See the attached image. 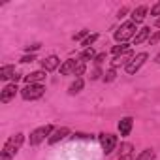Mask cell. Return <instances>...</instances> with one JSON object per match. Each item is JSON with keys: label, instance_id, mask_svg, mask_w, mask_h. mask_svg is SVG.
<instances>
[{"label": "cell", "instance_id": "30", "mask_svg": "<svg viewBox=\"0 0 160 160\" xmlns=\"http://www.w3.org/2000/svg\"><path fill=\"white\" fill-rule=\"evenodd\" d=\"M36 49H40V43H34V45H28L27 47V51H36Z\"/></svg>", "mask_w": 160, "mask_h": 160}, {"label": "cell", "instance_id": "7", "mask_svg": "<svg viewBox=\"0 0 160 160\" xmlns=\"http://www.w3.org/2000/svg\"><path fill=\"white\" fill-rule=\"evenodd\" d=\"M17 91H19L17 83H10V85H6V87L2 89V92H0V102H2V104H8V102H12V100L15 98Z\"/></svg>", "mask_w": 160, "mask_h": 160}, {"label": "cell", "instance_id": "24", "mask_svg": "<svg viewBox=\"0 0 160 160\" xmlns=\"http://www.w3.org/2000/svg\"><path fill=\"white\" fill-rule=\"evenodd\" d=\"M77 60H79V58H77ZM83 73H85V62H81V60H79V62H77V68H75V73H73V75H75V77H81Z\"/></svg>", "mask_w": 160, "mask_h": 160}, {"label": "cell", "instance_id": "23", "mask_svg": "<svg viewBox=\"0 0 160 160\" xmlns=\"http://www.w3.org/2000/svg\"><path fill=\"white\" fill-rule=\"evenodd\" d=\"M115 77H117V70H115V68H109V70L106 72V75H104V81L109 83V81H113Z\"/></svg>", "mask_w": 160, "mask_h": 160}, {"label": "cell", "instance_id": "31", "mask_svg": "<svg viewBox=\"0 0 160 160\" xmlns=\"http://www.w3.org/2000/svg\"><path fill=\"white\" fill-rule=\"evenodd\" d=\"M154 62H156V64H160V51H158V55L154 57Z\"/></svg>", "mask_w": 160, "mask_h": 160}, {"label": "cell", "instance_id": "5", "mask_svg": "<svg viewBox=\"0 0 160 160\" xmlns=\"http://www.w3.org/2000/svg\"><path fill=\"white\" fill-rule=\"evenodd\" d=\"M98 139H100L102 151H104L106 154H109V152L115 151V147H117V136H115V134H100Z\"/></svg>", "mask_w": 160, "mask_h": 160}, {"label": "cell", "instance_id": "10", "mask_svg": "<svg viewBox=\"0 0 160 160\" xmlns=\"http://www.w3.org/2000/svg\"><path fill=\"white\" fill-rule=\"evenodd\" d=\"M132 124H134V119H132V117H122V119L119 121V132H121L122 138L130 136V132H132Z\"/></svg>", "mask_w": 160, "mask_h": 160}, {"label": "cell", "instance_id": "12", "mask_svg": "<svg viewBox=\"0 0 160 160\" xmlns=\"http://www.w3.org/2000/svg\"><path fill=\"white\" fill-rule=\"evenodd\" d=\"M66 136H70V130H68L66 126H62V128H57V130L51 134V138H49L47 141H49V145H55V143H58L60 139H64Z\"/></svg>", "mask_w": 160, "mask_h": 160}, {"label": "cell", "instance_id": "29", "mask_svg": "<svg viewBox=\"0 0 160 160\" xmlns=\"http://www.w3.org/2000/svg\"><path fill=\"white\" fill-rule=\"evenodd\" d=\"M87 36H89V30H81L79 34L73 36V40H83V38H87Z\"/></svg>", "mask_w": 160, "mask_h": 160}, {"label": "cell", "instance_id": "8", "mask_svg": "<svg viewBox=\"0 0 160 160\" xmlns=\"http://www.w3.org/2000/svg\"><path fill=\"white\" fill-rule=\"evenodd\" d=\"M134 57H136V55H134L132 51H126V53H122V55H117V57L111 60V68H117V66H121V64L126 68V66H128V62H130Z\"/></svg>", "mask_w": 160, "mask_h": 160}, {"label": "cell", "instance_id": "3", "mask_svg": "<svg viewBox=\"0 0 160 160\" xmlns=\"http://www.w3.org/2000/svg\"><path fill=\"white\" fill-rule=\"evenodd\" d=\"M53 132H55L53 124H45V126H40V128H36V130H32V132H30V136H28V143H30L32 147H36V145H40L42 141L49 139Z\"/></svg>", "mask_w": 160, "mask_h": 160}, {"label": "cell", "instance_id": "28", "mask_svg": "<svg viewBox=\"0 0 160 160\" xmlns=\"http://www.w3.org/2000/svg\"><path fill=\"white\" fill-rule=\"evenodd\" d=\"M34 60H36V57H34V55H25V57L21 58V62H23V64H27V62H34Z\"/></svg>", "mask_w": 160, "mask_h": 160}, {"label": "cell", "instance_id": "15", "mask_svg": "<svg viewBox=\"0 0 160 160\" xmlns=\"http://www.w3.org/2000/svg\"><path fill=\"white\" fill-rule=\"evenodd\" d=\"M15 73H17V72H15V66H13V64H6V66L0 68V79H2V81L13 79V75H15Z\"/></svg>", "mask_w": 160, "mask_h": 160}, {"label": "cell", "instance_id": "2", "mask_svg": "<svg viewBox=\"0 0 160 160\" xmlns=\"http://www.w3.org/2000/svg\"><path fill=\"white\" fill-rule=\"evenodd\" d=\"M138 25L136 23H132V21H126V23H122L117 30H115V40L119 42V43H126V40H130V38H134L138 32Z\"/></svg>", "mask_w": 160, "mask_h": 160}, {"label": "cell", "instance_id": "25", "mask_svg": "<svg viewBox=\"0 0 160 160\" xmlns=\"http://www.w3.org/2000/svg\"><path fill=\"white\" fill-rule=\"evenodd\" d=\"M106 60H108V53H98V55H96V58H94L96 66H102Z\"/></svg>", "mask_w": 160, "mask_h": 160}, {"label": "cell", "instance_id": "27", "mask_svg": "<svg viewBox=\"0 0 160 160\" xmlns=\"http://www.w3.org/2000/svg\"><path fill=\"white\" fill-rule=\"evenodd\" d=\"M160 40V30H156L151 38H149V45H156V42Z\"/></svg>", "mask_w": 160, "mask_h": 160}, {"label": "cell", "instance_id": "26", "mask_svg": "<svg viewBox=\"0 0 160 160\" xmlns=\"http://www.w3.org/2000/svg\"><path fill=\"white\" fill-rule=\"evenodd\" d=\"M151 15H152V17H156V19L160 17V2H156V4L151 8Z\"/></svg>", "mask_w": 160, "mask_h": 160}, {"label": "cell", "instance_id": "13", "mask_svg": "<svg viewBox=\"0 0 160 160\" xmlns=\"http://www.w3.org/2000/svg\"><path fill=\"white\" fill-rule=\"evenodd\" d=\"M45 77H47L45 72H43V70H38V72H32V73L25 75V81H27V85H32V83H40V81H43Z\"/></svg>", "mask_w": 160, "mask_h": 160}, {"label": "cell", "instance_id": "6", "mask_svg": "<svg viewBox=\"0 0 160 160\" xmlns=\"http://www.w3.org/2000/svg\"><path fill=\"white\" fill-rule=\"evenodd\" d=\"M147 58H149V55H147V53H138V55H136V57L128 62V66L124 68V70H126V73L134 75V73H136V72H138L143 64H145V60H147Z\"/></svg>", "mask_w": 160, "mask_h": 160}, {"label": "cell", "instance_id": "1", "mask_svg": "<svg viewBox=\"0 0 160 160\" xmlns=\"http://www.w3.org/2000/svg\"><path fill=\"white\" fill-rule=\"evenodd\" d=\"M25 143V134H13L12 138H8V141L2 147V152H0V160H12L23 147Z\"/></svg>", "mask_w": 160, "mask_h": 160}, {"label": "cell", "instance_id": "17", "mask_svg": "<svg viewBox=\"0 0 160 160\" xmlns=\"http://www.w3.org/2000/svg\"><path fill=\"white\" fill-rule=\"evenodd\" d=\"M132 145L130 143H122L121 145V151H119V160H128L132 156Z\"/></svg>", "mask_w": 160, "mask_h": 160}, {"label": "cell", "instance_id": "21", "mask_svg": "<svg viewBox=\"0 0 160 160\" xmlns=\"http://www.w3.org/2000/svg\"><path fill=\"white\" fill-rule=\"evenodd\" d=\"M98 40V34H91V36H87L83 42H81V47L83 49H89V47H92V43Z\"/></svg>", "mask_w": 160, "mask_h": 160}, {"label": "cell", "instance_id": "4", "mask_svg": "<svg viewBox=\"0 0 160 160\" xmlns=\"http://www.w3.org/2000/svg\"><path fill=\"white\" fill-rule=\"evenodd\" d=\"M43 92H45V87L42 85V83H32V85H27L25 89H21V96H23V100H38V98H42L43 96Z\"/></svg>", "mask_w": 160, "mask_h": 160}, {"label": "cell", "instance_id": "32", "mask_svg": "<svg viewBox=\"0 0 160 160\" xmlns=\"http://www.w3.org/2000/svg\"><path fill=\"white\" fill-rule=\"evenodd\" d=\"M154 25H156V27H158V28H160V17H158V19H156V23H154Z\"/></svg>", "mask_w": 160, "mask_h": 160}, {"label": "cell", "instance_id": "9", "mask_svg": "<svg viewBox=\"0 0 160 160\" xmlns=\"http://www.w3.org/2000/svg\"><path fill=\"white\" fill-rule=\"evenodd\" d=\"M58 64H60V58L57 55H51V57H45L42 60V70L43 72H53V70L58 68Z\"/></svg>", "mask_w": 160, "mask_h": 160}, {"label": "cell", "instance_id": "11", "mask_svg": "<svg viewBox=\"0 0 160 160\" xmlns=\"http://www.w3.org/2000/svg\"><path fill=\"white\" fill-rule=\"evenodd\" d=\"M77 62L75 58H68L62 66H60V75H73L75 73V68H77Z\"/></svg>", "mask_w": 160, "mask_h": 160}, {"label": "cell", "instance_id": "14", "mask_svg": "<svg viewBox=\"0 0 160 160\" xmlns=\"http://www.w3.org/2000/svg\"><path fill=\"white\" fill-rule=\"evenodd\" d=\"M130 17H132V19H130L132 23H136V25H138V23H141V21L147 17V6H138V8L132 12V15H130Z\"/></svg>", "mask_w": 160, "mask_h": 160}, {"label": "cell", "instance_id": "22", "mask_svg": "<svg viewBox=\"0 0 160 160\" xmlns=\"http://www.w3.org/2000/svg\"><path fill=\"white\" fill-rule=\"evenodd\" d=\"M111 51H113V55L117 57V55H122V53L130 51V45H128V43H119V45H115V47H113Z\"/></svg>", "mask_w": 160, "mask_h": 160}, {"label": "cell", "instance_id": "18", "mask_svg": "<svg viewBox=\"0 0 160 160\" xmlns=\"http://www.w3.org/2000/svg\"><path fill=\"white\" fill-rule=\"evenodd\" d=\"M81 89H83V79H81V77H75V81H73V83L68 87V92L73 96V94H77V92L81 91Z\"/></svg>", "mask_w": 160, "mask_h": 160}, {"label": "cell", "instance_id": "19", "mask_svg": "<svg viewBox=\"0 0 160 160\" xmlns=\"http://www.w3.org/2000/svg\"><path fill=\"white\" fill-rule=\"evenodd\" d=\"M92 58H96V53H94V49H92V47L83 49V53L79 55V60H81V62H87V60H92Z\"/></svg>", "mask_w": 160, "mask_h": 160}, {"label": "cell", "instance_id": "20", "mask_svg": "<svg viewBox=\"0 0 160 160\" xmlns=\"http://www.w3.org/2000/svg\"><path fill=\"white\" fill-rule=\"evenodd\" d=\"M154 151L152 149H145V151H141L138 156H136V160H154Z\"/></svg>", "mask_w": 160, "mask_h": 160}, {"label": "cell", "instance_id": "16", "mask_svg": "<svg viewBox=\"0 0 160 160\" xmlns=\"http://www.w3.org/2000/svg\"><path fill=\"white\" fill-rule=\"evenodd\" d=\"M149 38H151V28H149V27H143V28H139L138 34L134 36V45H139V43H143V42L149 40Z\"/></svg>", "mask_w": 160, "mask_h": 160}]
</instances>
